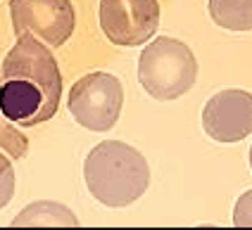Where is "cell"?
I'll list each match as a JSON object with an SVG mask.
<instances>
[{
	"mask_svg": "<svg viewBox=\"0 0 252 230\" xmlns=\"http://www.w3.org/2000/svg\"><path fill=\"white\" fill-rule=\"evenodd\" d=\"M14 195V169L10 159L0 152V209L7 206V202Z\"/></svg>",
	"mask_w": 252,
	"mask_h": 230,
	"instance_id": "30bf717a",
	"label": "cell"
},
{
	"mask_svg": "<svg viewBox=\"0 0 252 230\" xmlns=\"http://www.w3.org/2000/svg\"><path fill=\"white\" fill-rule=\"evenodd\" d=\"M24 226H50V228H76L79 218L60 202L41 200L31 202L19 216L12 218V228H24Z\"/></svg>",
	"mask_w": 252,
	"mask_h": 230,
	"instance_id": "ba28073f",
	"label": "cell"
},
{
	"mask_svg": "<svg viewBox=\"0 0 252 230\" xmlns=\"http://www.w3.org/2000/svg\"><path fill=\"white\" fill-rule=\"evenodd\" d=\"M88 192L110 209H124L150 185V166L136 147L122 140L98 143L84 161Z\"/></svg>",
	"mask_w": 252,
	"mask_h": 230,
	"instance_id": "7a4b0ae2",
	"label": "cell"
},
{
	"mask_svg": "<svg viewBox=\"0 0 252 230\" xmlns=\"http://www.w3.org/2000/svg\"><path fill=\"white\" fill-rule=\"evenodd\" d=\"M197 78L193 50L176 38H155L138 59V81L155 100H176L186 95Z\"/></svg>",
	"mask_w": 252,
	"mask_h": 230,
	"instance_id": "3957f363",
	"label": "cell"
},
{
	"mask_svg": "<svg viewBox=\"0 0 252 230\" xmlns=\"http://www.w3.org/2000/svg\"><path fill=\"white\" fill-rule=\"evenodd\" d=\"M250 166H252V147H250Z\"/></svg>",
	"mask_w": 252,
	"mask_h": 230,
	"instance_id": "7c38bea8",
	"label": "cell"
},
{
	"mask_svg": "<svg viewBox=\"0 0 252 230\" xmlns=\"http://www.w3.org/2000/svg\"><path fill=\"white\" fill-rule=\"evenodd\" d=\"M124 104L122 81L107 72H93L79 78L69 90V114L79 126L105 133L117 124Z\"/></svg>",
	"mask_w": 252,
	"mask_h": 230,
	"instance_id": "277c9868",
	"label": "cell"
},
{
	"mask_svg": "<svg viewBox=\"0 0 252 230\" xmlns=\"http://www.w3.org/2000/svg\"><path fill=\"white\" fill-rule=\"evenodd\" d=\"M159 26L157 0H100V29L114 45H143Z\"/></svg>",
	"mask_w": 252,
	"mask_h": 230,
	"instance_id": "8992f818",
	"label": "cell"
},
{
	"mask_svg": "<svg viewBox=\"0 0 252 230\" xmlns=\"http://www.w3.org/2000/svg\"><path fill=\"white\" fill-rule=\"evenodd\" d=\"M233 226L236 228H252V190L240 195L233 209Z\"/></svg>",
	"mask_w": 252,
	"mask_h": 230,
	"instance_id": "8fae6325",
	"label": "cell"
},
{
	"mask_svg": "<svg viewBox=\"0 0 252 230\" xmlns=\"http://www.w3.org/2000/svg\"><path fill=\"white\" fill-rule=\"evenodd\" d=\"M60 95L57 59L31 33L17 36L0 67V114L17 126H38L57 114Z\"/></svg>",
	"mask_w": 252,
	"mask_h": 230,
	"instance_id": "6da1fadb",
	"label": "cell"
},
{
	"mask_svg": "<svg viewBox=\"0 0 252 230\" xmlns=\"http://www.w3.org/2000/svg\"><path fill=\"white\" fill-rule=\"evenodd\" d=\"M202 128L217 143H238L252 133V93L228 88L212 95L202 109Z\"/></svg>",
	"mask_w": 252,
	"mask_h": 230,
	"instance_id": "52a82bcc",
	"label": "cell"
},
{
	"mask_svg": "<svg viewBox=\"0 0 252 230\" xmlns=\"http://www.w3.org/2000/svg\"><path fill=\"white\" fill-rule=\"evenodd\" d=\"M10 17L17 36L31 33L53 48L67 43L76 24L71 0H10Z\"/></svg>",
	"mask_w": 252,
	"mask_h": 230,
	"instance_id": "5b68a950",
	"label": "cell"
},
{
	"mask_svg": "<svg viewBox=\"0 0 252 230\" xmlns=\"http://www.w3.org/2000/svg\"><path fill=\"white\" fill-rule=\"evenodd\" d=\"M212 22L228 31H252V0H210Z\"/></svg>",
	"mask_w": 252,
	"mask_h": 230,
	"instance_id": "9c48e42d",
	"label": "cell"
}]
</instances>
